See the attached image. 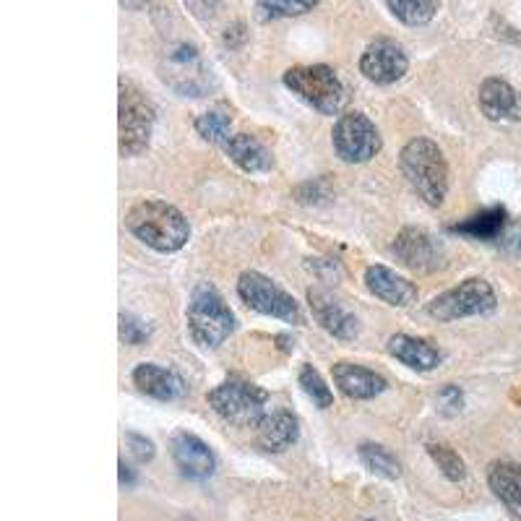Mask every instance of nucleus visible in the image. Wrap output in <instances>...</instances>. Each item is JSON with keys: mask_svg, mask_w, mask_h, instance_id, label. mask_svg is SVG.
Returning a JSON list of instances; mask_svg holds the SVG:
<instances>
[{"mask_svg": "<svg viewBox=\"0 0 521 521\" xmlns=\"http://www.w3.org/2000/svg\"><path fill=\"white\" fill-rule=\"evenodd\" d=\"M438 399H441L446 407L451 409V412H456V409H462V391L454 389V386H446V389L438 394Z\"/></svg>", "mask_w": 521, "mask_h": 521, "instance_id": "33", "label": "nucleus"}, {"mask_svg": "<svg viewBox=\"0 0 521 521\" xmlns=\"http://www.w3.org/2000/svg\"><path fill=\"white\" fill-rule=\"evenodd\" d=\"M126 227L144 245L159 253L180 251L188 238L191 227L180 209L165 204V201H141L128 212Z\"/></svg>", "mask_w": 521, "mask_h": 521, "instance_id": "1", "label": "nucleus"}, {"mask_svg": "<svg viewBox=\"0 0 521 521\" xmlns=\"http://www.w3.org/2000/svg\"><path fill=\"white\" fill-rule=\"evenodd\" d=\"M196 131L198 136L209 144H222L225 146L232 136V118L227 110L222 107H214V110H206L204 115L196 118Z\"/></svg>", "mask_w": 521, "mask_h": 521, "instance_id": "26", "label": "nucleus"}, {"mask_svg": "<svg viewBox=\"0 0 521 521\" xmlns=\"http://www.w3.org/2000/svg\"><path fill=\"white\" fill-rule=\"evenodd\" d=\"M334 149L350 165H360L381 152V133L363 113H347L334 126Z\"/></svg>", "mask_w": 521, "mask_h": 521, "instance_id": "10", "label": "nucleus"}, {"mask_svg": "<svg viewBox=\"0 0 521 521\" xmlns=\"http://www.w3.org/2000/svg\"><path fill=\"white\" fill-rule=\"evenodd\" d=\"M331 376H334L339 391L344 396H350V399H373V396L383 394L389 386L386 378L378 376L376 370H368L355 363H337L331 368Z\"/></svg>", "mask_w": 521, "mask_h": 521, "instance_id": "17", "label": "nucleus"}, {"mask_svg": "<svg viewBox=\"0 0 521 521\" xmlns=\"http://www.w3.org/2000/svg\"><path fill=\"white\" fill-rule=\"evenodd\" d=\"M389 352L404 363L407 368L420 370V373H428V370L438 368L443 360V352L438 347H433L425 339L417 337H407V334H396V337L389 339Z\"/></svg>", "mask_w": 521, "mask_h": 521, "instance_id": "19", "label": "nucleus"}, {"mask_svg": "<svg viewBox=\"0 0 521 521\" xmlns=\"http://www.w3.org/2000/svg\"><path fill=\"white\" fill-rule=\"evenodd\" d=\"M133 383L141 394L159 399V402H172V399H180L185 394V386L172 370L159 368L154 363H144L133 370Z\"/></svg>", "mask_w": 521, "mask_h": 521, "instance_id": "18", "label": "nucleus"}, {"mask_svg": "<svg viewBox=\"0 0 521 521\" xmlns=\"http://www.w3.org/2000/svg\"><path fill=\"white\" fill-rule=\"evenodd\" d=\"M488 482L503 506L521 519V464L516 462H493L488 469Z\"/></svg>", "mask_w": 521, "mask_h": 521, "instance_id": "21", "label": "nucleus"}, {"mask_svg": "<svg viewBox=\"0 0 521 521\" xmlns=\"http://www.w3.org/2000/svg\"><path fill=\"white\" fill-rule=\"evenodd\" d=\"M238 295L248 308L258 310L264 316L279 318V321H287V324H300L303 321L295 300L282 287L271 282L269 277L258 274V271H245L238 282Z\"/></svg>", "mask_w": 521, "mask_h": 521, "instance_id": "9", "label": "nucleus"}, {"mask_svg": "<svg viewBox=\"0 0 521 521\" xmlns=\"http://www.w3.org/2000/svg\"><path fill=\"white\" fill-rule=\"evenodd\" d=\"M459 235H467V238L475 240H495L501 238L503 230H506V209L495 206V209H488V212H480L475 217L464 219L462 225L451 227Z\"/></svg>", "mask_w": 521, "mask_h": 521, "instance_id": "23", "label": "nucleus"}, {"mask_svg": "<svg viewBox=\"0 0 521 521\" xmlns=\"http://www.w3.org/2000/svg\"><path fill=\"white\" fill-rule=\"evenodd\" d=\"M266 402L269 394L243 378H227L209 394L214 412L238 428H258V423L266 417Z\"/></svg>", "mask_w": 521, "mask_h": 521, "instance_id": "5", "label": "nucleus"}, {"mask_svg": "<svg viewBox=\"0 0 521 521\" xmlns=\"http://www.w3.org/2000/svg\"><path fill=\"white\" fill-rule=\"evenodd\" d=\"M391 14L407 27H423L438 11V0H386Z\"/></svg>", "mask_w": 521, "mask_h": 521, "instance_id": "24", "label": "nucleus"}, {"mask_svg": "<svg viewBox=\"0 0 521 521\" xmlns=\"http://www.w3.org/2000/svg\"><path fill=\"white\" fill-rule=\"evenodd\" d=\"M300 386H303L305 396H308L310 402L316 404L318 409H329L331 402H334L331 389L326 386V381L313 365H305V368L300 370Z\"/></svg>", "mask_w": 521, "mask_h": 521, "instance_id": "29", "label": "nucleus"}, {"mask_svg": "<svg viewBox=\"0 0 521 521\" xmlns=\"http://www.w3.org/2000/svg\"><path fill=\"white\" fill-rule=\"evenodd\" d=\"M480 110L488 120H521V94L503 79H485L480 86Z\"/></svg>", "mask_w": 521, "mask_h": 521, "instance_id": "16", "label": "nucleus"}, {"mask_svg": "<svg viewBox=\"0 0 521 521\" xmlns=\"http://www.w3.org/2000/svg\"><path fill=\"white\" fill-rule=\"evenodd\" d=\"M365 284L378 300L394 305V308H407L417 300V284H412L402 274H396V271L381 264L365 269Z\"/></svg>", "mask_w": 521, "mask_h": 521, "instance_id": "15", "label": "nucleus"}, {"mask_svg": "<svg viewBox=\"0 0 521 521\" xmlns=\"http://www.w3.org/2000/svg\"><path fill=\"white\" fill-rule=\"evenodd\" d=\"M120 482H123V485H126V482H128V485H131V482H133V475H131V472H128L126 464H120Z\"/></svg>", "mask_w": 521, "mask_h": 521, "instance_id": "36", "label": "nucleus"}, {"mask_svg": "<svg viewBox=\"0 0 521 521\" xmlns=\"http://www.w3.org/2000/svg\"><path fill=\"white\" fill-rule=\"evenodd\" d=\"M360 462L383 480H396L402 475V464L396 462V456L386 446H378V443H363L360 446Z\"/></svg>", "mask_w": 521, "mask_h": 521, "instance_id": "25", "label": "nucleus"}, {"mask_svg": "<svg viewBox=\"0 0 521 521\" xmlns=\"http://www.w3.org/2000/svg\"><path fill=\"white\" fill-rule=\"evenodd\" d=\"M409 60L394 40H376L360 58V71L373 84H394L407 73Z\"/></svg>", "mask_w": 521, "mask_h": 521, "instance_id": "12", "label": "nucleus"}, {"mask_svg": "<svg viewBox=\"0 0 521 521\" xmlns=\"http://www.w3.org/2000/svg\"><path fill=\"white\" fill-rule=\"evenodd\" d=\"M118 128H120V154L136 157L149 146L154 128V107L144 94L128 81H120V105H118Z\"/></svg>", "mask_w": 521, "mask_h": 521, "instance_id": "6", "label": "nucleus"}, {"mask_svg": "<svg viewBox=\"0 0 521 521\" xmlns=\"http://www.w3.org/2000/svg\"><path fill=\"white\" fill-rule=\"evenodd\" d=\"M188 331H191L193 342L198 347H204V350L219 347L235 331L232 310L227 308L222 295L209 284L193 292L191 305H188Z\"/></svg>", "mask_w": 521, "mask_h": 521, "instance_id": "3", "label": "nucleus"}, {"mask_svg": "<svg viewBox=\"0 0 521 521\" xmlns=\"http://www.w3.org/2000/svg\"><path fill=\"white\" fill-rule=\"evenodd\" d=\"M495 305H498L495 292L485 279H467L454 290L433 297L428 303V316L449 324V321H459V318L493 313Z\"/></svg>", "mask_w": 521, "mask_h": 521, "instance_id": "7", "label": "nucleus"}, {"mask_svg": "<svg viewBox=\"0 0 521 521\" xmlns=\"http://www.w3.org/2000/svg\"><path fill=\"white\" fill-rule=\"evenodd\" d=\"M402 172L430 206H441L449 191V165L430 139L409 141L402 149Z\"/></svg>", "mask_w": 521, "mask_h": 521, "instance_id": "2", "label": "nucleus"}, {"mask_svg": "<svg viewBox=\"0 0 521 521\" xmlns=\"http://www.w3.org/2000/svg\"><path fill=\"white\" fill-rule=\"evenodd\" d=\"M394 253L412 271H436L446 261L443 245L430 232L417 230V227H407V230L399 232V238L394 243Z\"/></svg>", "mask_w": 521, "mask_h": 521, "instance_id": "11", "label": "nucleus"}, {"mask_svg": "<svg viewBox=\"0 0 521 521\" xmlns=\"http://www.w3.org/2000/svg\"><path fill=\"white\" fill-rule=\"evenodd\" d=\"M172 459L178 464V469L185 477H193V480H206V477L214 475V454L212 449L206 446L204 441L193 433H175L170 441Z\"/></svg>", "mask_w": 521, "mask_h": 521, "instance_id": "14", "label": "nucleus"}, {"mask_svg": "<svg viewBox=\"0 0 521 521\" xmlns=\"http://www.w3.org/2000/svg\"><path fill=\"white\" fill-rule=\"evenodd\" d=\"M120 3H123V6H126V8H133V11H139V8L149 6L152 0H120Z\"/></svg>", "mask_w": 521, "mask_h": 521, "instance_id": "35", "label": "nucleus"}, {"mask_svg": "<svg viewBox=\"0 0 521 521\" xmlns=\"http://www.w3.org/2000/svg\"><path fill=\"white\" fill-rule=\"evenodd\" d=\"M225 152L245 172H266L271 167V154L266 152V146L248 133H232Z\"/></svg>", "mask_w": 521, "mask_h": 521, "instance_id": "22", "label": "nucleus"}, {"mask_svg": "<svg viewBox=\"0 0 521 521\" xmlns=\"http://www.w3.org/2000/svg\"><path fill=\"white\" fill-rule=\"evenodd\" d=\"M308 303L318 324L324 326L331 337L355 339L360 334V321H357L355 313L344 308L329 290H321V287L308 290Z\"/></svg>", "mask_w": 521, "mask_h": 521, "instance_id": "13", "label": "nucleus"}, {"mask_svg": "<svg viewBox=\"0 0 521 521\" xmlns=\"http://www.w3.org/2000/svg\"><path fill=\"white\" fill-rule=\"evenodd\" d=\"M284 86L303 99L305 105L316 107L318 113L339 115L347 105V92L339 76L329 66H295L284 73Z\"/></svg>", "mask_w": 521, "mask_h": 521, "instance_id": "4", "label": "nucleus"}, {"mask_svg": "<svg viewBox=\"0 0 521 521\" xmlns=\"http://www.w3.org/2000/svg\"><path fill=\"white\" fill-rule=\"evenodd\" d=\"M506 243H508V248H511V251L521 253V227H516V230L508 235Z\"/></svg>", "mask_w": 521, "mask_h": 521, "instance_id": "34", "label": "nucleus"}, {"mask_svg": "<svg viewBox=\"0 0 521 521\" xmlns=\"http://www.w3.org/2000/svg\"><path fill=\"white\" fill-rule=\"evenodd\" d=\"M318 6V0H258L256 19L274 21L290 19V16H303Z\"/></svg>", "mask_w": 521, "mask_h": 521, "instance_id": "27", "label": "nucleus"}, {"mask_svg": "<svg viewBox=\"0 0 521 521\" xmlns=\"http://www.w3.org/2000/svg\"><path fill=\"white\" fill-rule=\"evenodd\" d=\"M126 443L128 449H131V454L136 456V462H152L154 459V443L149 441V438L139 436V433H128L126 436Z\"/></svg>", "mask_w": 521, "mask_h": 521, "instance_id": "31", "label": "nucleus"}, {"mask_svg": "<svg viewBox=\"0 0 521 521\" xmlns=\"http://www.w3.org/2000/svg\"><path fill=\"white\" fill-rule=\"evenodd\" d=\"M185 6L191 8L198 19H212L217 14L219 0H185Z\"/></svg>", "mask_w": 521, "mask_h": 521, "instance_id": "32", "label": "nucleus"}, {"mask_svg": "<svg viewBox=\"0 0 521 521\" xmlns=\"http://www.w3.org/2000/svg\"><path fill=\"white\" fill-rule=\"evenodd\" d=\"M428 454H430V459L438 464V469H441L443 475L449 477L451 482H459L467 477V467H464L462 456L456 454L451 446H446V443H430Z\"/></svg>", "mask_w": 521, "mask_h": 521, "instance_id": "28", "label": "nucleus"}, {"mask_svg": "<svg viewBox=\"0 0 521 521\" xmlns=\"http://www.w3.org/2000/svg\"><path fill=\"white\" fill-rule=\"evenodd\" d=\"M159 76L183 97H204L212 89V73L204 66L201 53L185 42L167 50L162 66H159Z\"/></svg>", "mask_w": 521, "mask_h": 521, "instance_id": "8", "label": "nucleus"}, {"mask_svg": "<svg viewBox=\"0 0 521 521\" xmlns=\"http://www.w3.org/2000/svg\"><path fill=\"white\" fill-rule=\"evenodd\" d=\"M120 339L126 344H141L149 339V326L141 321V318L131 316V313H123L120 316Z\"/></svg>", "mask_w": 521, "mask_h": 521, "instance_id": "30", "label": "nucleus"}, {"mask_svg": "<svg viewBox=\"0 0 521 521\" xmlns=\"http://www.w3.org/2000/svg\"><path fill=\"white\" fill-rule=\"evenodd\" d=\"M297 441V420L284 412V409H277L266 415L261 423H258V446L269 454H282Z\"/></svg>", "mask_w": 521, "mask_h": 521, "instance_id": "20", "label": "nucleus"}, {"mask_svg": "<svg viewBox=\"0 0 521 521\" xmlns=\"http://www.w3.org/2000/svg\"><path fill=\"white\" fill-rule=\"evenodd\" d=\"M368 521H376V519H368Z\"/></svg>", "mask_w": 521, "mask_h": 521, "instance_id": "37", "label": "nucleus"}]
</instances>
